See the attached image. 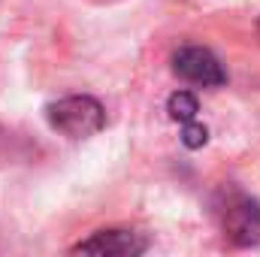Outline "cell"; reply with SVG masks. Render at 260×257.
Here are the masks:
<instances>
[{"label":"cell","instance_id":"6da1fadb","mask_svg":"<svg viewBox=\"0 0 260 257\" xmlns=\"http://www.w3.org/2000/svg\"><path fill=\"white\" fill-rule=\"evenodd\" d=\"M46 121L67 139H88L106 127V109L88 94H73L46 106Z\"/></svg>","mask_w":260,"mask_h":257},{"label":"cell","instance_id":"7a4b0ae2","mask_svg":"<svg viewBox=\"0 0 260 257\" xmlns=\"http://www.w3.org/2000/svg\"><path fill=\"white\" fill-rule=\"evenodd\" d=\"M215 215L221 221L224 236L233 245H257L260 242V203L236 188H224L215 200Z\"/></svg>","mask_w":260,"mask_h":257},{"label":"cell","instance_id":"3957f363","mask_svg":"<svg viewBox=\"0 0 260 257\" xmlns=\"http://www.w3.org/2000/svg\"><path fill=\"white\" fill-rule=\"evenodd\" d=\"M173 73L191 85H200V88H218L227 79L221 70V61L206 46H182L173 55Z\"/></svg>","mask_w":260,"mask_h":257},{"label":"cell","instance_id":"277c9868","mask_svg":"<svg viewBox=\"0 0 260 257\" xmlns=\"http://www.w3.org/2000/svg\"><path fill=\"white\" fill-rule=\"evenodd\" d=\"M148 242L136 230H97L85 242L73 245V254H106V257H133L142 254Z\"/></svg>","mask_w":260,"mask_h":257},{"label":"cell","instance_id":"5b68a950","mask_svg":"<svg viewBox=\"0 0 260 257\" xmlns=\"http://www.w3.org/2000/svg\"><path fill=\"white\" fill-rule=\"evenodd\" d=\"M167 112H170V118H173V121L188 124V121H194V118H197L200 103H197V97L191 94V91H176V94L170 97V103H167Z\"/></svg>","mask_w":260,"mask_h":257},{"label":"cell","instance_id":"8992f818","mask_svg":"<svg viewBox=\"0 0 260 257\" xmlns=\"http://www.w3.org/2000/svg\"><path fill=\"white\" fill-rule=\"evenodd\" d=\"M182 142H185L188 148H203V145L209 142V130L203 127V124H197V118H194V121L182 124Z\"/></svg>","mask_w":260,"mask_h":257},{"label":"cell","instance_id":"52a82bcc","mask_svg":"<svg viewBox=\"0 0 260 257\" xmlns=\"http://www.w3.org/2000/svg\"><path fill=\"white\" fill-rule=\"evenodd\" d=\"M257 34H260V21H257Z\"/></svg>","mask_w":260,"mask_h":257}]
</instances>
